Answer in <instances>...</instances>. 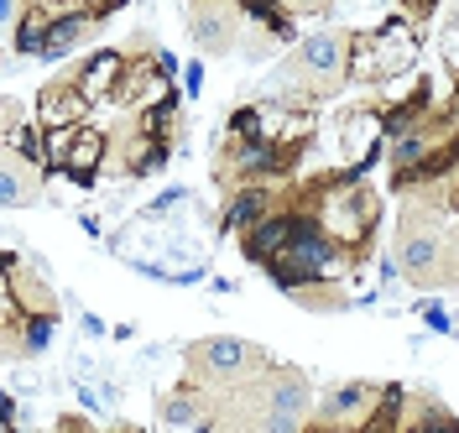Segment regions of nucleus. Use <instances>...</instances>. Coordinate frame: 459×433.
Here are the masks:
<instances>
[{
    "mask_svg": "<svg viewBox=\"0 0 459 433\" xmlns=\"http://www.w3.org/2000/svg\"><path fill=\"white\" fill-rule=\"evenodd\" d=\"M5 288H11L16 314H48V318H57L53 288H48V282H42L31 266H22V261H5Z\"/></svg>",
    "mask_w": 459,
    "mask_h": 433,
    "instance_id": "10",
    "label": "nucleus"
},
{
    "mask_svg": "<svg viewBox=\"0 0 459 433\" xmlns=\"http://www.w3.org/2000/svg\"><path fill=\"white\" fill-rule=\"evenodd\" d=\"M188 31H194V42L204 53L225 58V53L240 48V11L230 0H194L188 5Z\"/></svg>",
    "mask_w": 459,
    "mask_h": 433,
    "instance_id": "7",
    "label": "nucleus"
},
{
    "mask_svg": "<svg viewBox=\"0 0 459 433\" xmlns=\"http://www.w3.org/2000/svg\"><path fill=\"white\" fill-rule=\"evenodd\" d=\"M402 429H423V433H459V418L449 407H438L433 397L412 403V412H402Z\"/></svg>",
    "mask_w": 459,
    "mask_h": 433,
    "instance_id": "13",
    "label": "nucleus"
},
{
    "mask_svg": "<svg viewBox=\"0 0 459 433\" xmlns=\"http://www.w3.org/2000/svg\"><path fill=\"white\" fill-rule=\"evenodd\" d=\"M355 63V31H318L282 63V84H298L308 94H334L350 79Z\"/></svg>",
    "mask_w": 459,
    "mask_h": 433,
    "instance_id": "2",
    "label": "nucleus"
},
{
    "mask_svg": "<svg viewBox=\"0 0 459 433\" xmlns=\"http://www.w3.org/2000/svg\"><path fill=\"white\" fill-rule=\"evenodd\" d=\"M449 292H459V230L449 235Z\"/></svg>",
    "mask_w": 459,
    "mask_h": 433,
    "instance_id": "16",
    "label": "nucleus"
},
{
    "mask_svg": "<svg viewBox=\"0 0 459 433\" xmlns=\"http://www.w3.org/2000/svg\"><path fill=\"white\" fill-rule=\"evenodd\" d=\"M48 334H53V318L48 314H11V324H5V350L11 355H37V350L48 345Z\"/></svg>",
    "mask_w": 459,
    "mask_h": 433,
    "instance_id": "12",
    "label": "nucleus"
},
{
    "mask_svg": "<svg viewBox=\"0 0 459 433\" xmlns=\"http://www.w3.org/2000/svg\"><path fill=\"white\" fill-rule=\"evenodd\" d=\"M292 230H298V220H292V214H261L256 230L246 235V256L266 266L277 251H287V246H292Z\"/></svg>",
    "mask_w": 459,
    "mask_h": 433,
    "instance_id": "11",
    "label": "nucleus"
},
{
    "mask_svg": "<svg viewBox=\"0 0 459 433\" xmlns=\"http://www.w3.org/2000/svg\"><path fill=\"white\" fill-rule=\"evenodd\" d=\"M444 209V188H433L423 204H407L397 225V266L412 288L444 292L449 288V235L438 225Z\"/></svg>",
    "mask_w": 459,
    "mask_h": 433,
    "instance_id": "1",
    "label": "nucleus"
},
{
    "mask_svg": "<svg viewBox=\"0 0 459 433\" xmlns=\"http://www.w3.org/2000/svg\"><path fill=\"white\" fill-rule=\"evenodd\" d=\"M183 366H188V386L209 392V386H230V381H240V376L266 371L272 360H266V350L246 345V340L214 334V340H199V345H188Z\"/></svg>",
    "mask_w": 459,
    "mask_h": 433,
    "instance_id": "3",
    "label": "nucleus"
},
{
    "mask_svg": "<svg viewBox=\"0 0 459 433\" xmlns=\"http://www.w3.org/2000/svg\"><path fill=\"white\" fill-rule=\"evenodd\" d=\"M376 392L371 381H344V386H334L329 397H324V407H318V423L314 429H366L376 412Z\"/></svg>",
    "mask_w": 459,
    "mask_h": 433,
    "instance_id": "8",
    "label": "nucleus"
},
{
    "mask_svg": "<svg viewBox=\"0 0 459 433\" xmlns=\"http://www.w3.org/2000/svg\"><path fill=\"white\" fill-rule=\"evenodd\" d=\"M105 157H110V136L89 131V126H57V136L48 142V162L74 178H89Z\"/></svg>",
    "mask_w": 459,
    "mask_h": 433,
    "instance_id": "6",
    "label": "nucleus"
},
{
    "mask_svg": "<svg viewBox=\"0 0 459 433\" xmlns=\"http://www.w3.org/2000/svg\"><path fill=\"white\" fill-rule=\"evenodd\" d=\"M84 5H94V11H115L120 0H57L53 11H84Z\"/></svg>",
    "mask_w": 459,
    "mask_h": 433,
    "instance_id": "15",
    "label": "nucleus"
},
{
    "mask_svg": "<svg viewBox=\"0 0 459 433\" xmlns=\"http://www.w3.org/2000/svg\"><path fill=\"white\" fill-rule=\"evenodd\" d=\"M444 204H449V209H455V214H459V173H455V183L444 188Z\"/></svg>",
    "mask_w": 459,
    "mask_h": 433,
    "instance_id": "19",
    "label": "nucleus"
},
{
    "mask_svg": "<svg viewBox=\"0 0 459 433\" xmlns=\"http://www.w3.org/2000/svg\"><path fill=\"white\" fill-rule=\"evenodd\" d=\"M308 403H314V386L308 376L292 371V366H272L266 371V423L261 429H303L308 423Z\"/></svg>",
    "mask_w": 459,
    "mask_h": 433,
    "instance_id": "5",
    "label": "nucleus"
},
{
    "mask_svg": "<svg viewBox=\"0 0 459 433\" xmlns=\"http://www.w3.org/2000/svg\"><path fill=\"white\" fill-rule=\"evenodd\" d=\"M261 209H266V199L261 194H240V199L230 204V230H240V225H251V220H261Z\"/></svg>",
    "mask_w": 459,
    "mask_h": 433,
    "instance_id": "14",
    "label": "nucleus"
},
{
    "mask_svg": "<svg viewBox=\"0 0 459 433\" xmlns=\"http://www.w3.org/2000/svg\"><path fill=\"white\" fill-rule=\"evenodd\" d=\"M402 5H407V16H433L438 0H402Z\"/></svg>",
    "mask_w": 459,
    "mask_h": 433,
    "instance_id": "17",
    "label": "nucleus"
},
{
    "mask_svg": "<svg viewBox=\"0 0 459 433\" xmlns=\"http://www.w3.org/2000/svg\"><path fill=\"white\" fill-rule=\"evenodd\" d=\"M42 194H48V178L37 168V157L22 152V146H11L5 162H0V199L11 209H31V204H42Z\"/></svg>",
    "mask_w": 459,
    "mask_h": 433,
    "instance_id": "9",
    "label": "nucleus"
},
{
    "mask_svg": "<svg viewBox=\"0 0 459 433\" xmlns=\"http://www.w3.org/2000/svg\"><path fill=\"white\" fill-rule=\"evenodd\" d=\"M376 214H381V204H376L371 188H360V183H340L334 178V188L324 194V204H318V230L329 235L334 246H366L376 235Z\"/></svg>",
    "mask_w": 459,
    "mask_h": 433,
    "instance_id": "4",
    "label": "nucleus"
},
{
    "mask_svg": "<svg viewBox=\"0 0 459 433\" xmlns=\"http://www.w3.org/2000/svg\"><path fill=\"white\" fill-rule=\"evenodd\" d=\"M324 5H334V0H287V11H324Z\"/></svg>",
    "mask_w": 459,
    "mask_h": 433,
    "instance_id": "18",
    "label": "nucleus"
}]
</instances>
